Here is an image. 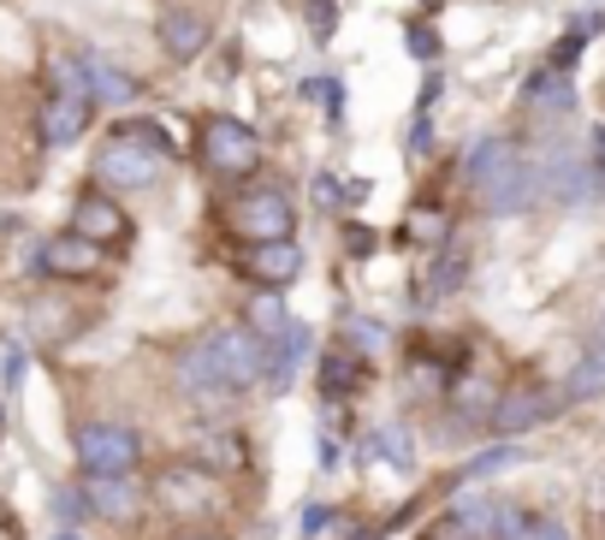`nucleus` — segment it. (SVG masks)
I'll use <instances>...</instances> for the list:
<instances>
[{"mask_svg":"<svg viewBox=\"0 0 605 540\" xmlns=\"http://www.w3.org/2000/svg\"><path fill=\"white\" fill-rule=\"evenodd\" d=\"M463 179L481 191V202L493 214H516V209H535V202L546 196L540 191V160L523 149V143L511 137H486L469 149L463 160Z\"/></svg>","mask_w":605,"mask_h":540,"instance_id":"f257e3e1","label":"nucleus"},{"mask_svg":"<svg viewBox=\"0 0 605 540\" xmlns=\"http://www.w3.org/2000/svg\"><path fill=\"white\" fill-rule=\"evenodd\" d=\"M261 137L249 131L244 120H226V113H209V120L197 125V160H202V172L220 184H244V179H256L261 172Z\"/></svg>","mask_w":605,"mask_h":540,"instance_id":"f03ea898","label":"nucleus"},{"mask_svg":"<svg viewBox=\"0 0 605 540\" xmlns=\"http://www.w3.org/2000/svg\"><path fill=\"white\" fill-rule=\"evenodd\" d=\"M226 232L238 244H279L298 232V202H291L285 184H249L244 196H232Z\"/></svg>","mask_w":605,"mask_h":540,"instance_id":"7ed1b4c3","label":"nucleus"},{"mask_svg":"<svg viewBox=\"0 0 605 540\" xmlns=\"http://www.w3.org/2000/svg\"><path fill=\"white\" fill-rule=\"evenodd\" d=\"M523 529H528V517L516 505L493 499V493H469V499H457L434 522V540H516Z\"/></svg>","mask_w":605,"mask_h":540,"instance_id":"20e7f679","label":"nucleus"},{"mask_svg":"<svg viewBox=\"0 0 605 540\" xmlns=\"http://www.w3.org/2000/svg\"><path fill=\"white\" fill-rule=\"evenodd\" d=\"M155 499H160L167 517H179L184 529H197L202 517L220 510V481H214L209 463H167L160 481H155Z\"/></svg>","mask_w":605,"mask_h":540,"instance_id":"39448f33","label":"nucleus"},{"mask_svg":"<svg viewBox=\"0 0 605 540\" xmlns=\"http://www.w3.org/2000/svg\"><path fill=\"white\" fill-rule=\"evenodd\" d=\"M535 160H540V191H546V202L582 209V202L600 191V167L582 149H570V143H546Z\"/></svg>","mask_w":605,"mask_h":540,"instance_id":"423d86ee","label":"nucleus"},{"mask_svg":"<svg viewBox=\"0 0 605 540\" xmlns=\"http://www.w3.org/2000/svg\"><path fill=\"white\" fill-rule=\"evenodd\" d=\"M160 167H167V155L149 149V143H137V137H120V131H113L108 149L96 155V179L113 184V191H149V184L160 179Z\"/></svg>","mask_w":605,"mask_h":540,"instance_id":"0eeeda50","label":"nucleus"},{"mask_svg":"<svg viewBox=\"0 0 605 540\" xmlns=\"http://www.w3.org/2000/svg\"><path fill=\"white\" fill-rule=\"evenodd\" d=\"M143 458V440L125 428V421H90L78 434V463L90 475H131Z\"/></svg>","mask_w":605,"mask_h":540,"instance_id":"6e6552de","label":"nucleus"},{"mask_svg":"<svg viewBox=\"0 0 605 540\" xmlns=\"http://www.w3.org/2000/svg\"><path fill=\"white\" fill-rule=\"evenodd\" d=\"M209 350H214V362H220V374H226L232 392H244V386L261 381V339H256L249 327H220V333H209Z\"/></svg>","mask_w":605,"mask_h":540,"instance_id":"1a4fd4ad","label":"nucleus"},{"mask_svg":"<svg viewBox=\"0 0 605 540\" xmlns=\"http://www.w3.org/2000/svg\"><path fill=\"white\" fill-rule=\"evenodd\" d=\"M238 273H244V280H256V285H268V291H285L303 273V250L291 238H279V244H244V250H238Z\"/></svg>","mask_w":605,"mask_h":540,"instance_id":"9d476101","label":"nucleus"},{"mask_svg":"<svg viewBox=\"0 0 605 540\" xmlns=\"http://www.w3.org/2000/svg\"><path fill=\"white\" fill-rule=\"evenodd\" d=\"M90 108H96V95H83V90H54L48 101H42V143H48V149L78 143L83 131H90Z\"/></svg>","mask_w":605,"mask_h":540,"instance_id":"9b49d317","label":"nucleus"},{"mask_svg":"<svg viewBox=\"0 0 605 540\" xmlns=\"http://www.w3.org/2000/svg\"><path fill=\"white\" fill-rule=\"evenodd\" d=\"M309 345H315V333L303 320H291L279 339H261V381H268V392H285L298 381V362L309 357Z\"/></svg>","mask_w":605,"mask_h":540,"instance_id":"f8f14e48","label":"nucleus"},{"mask_svg":"<svg viewBox=\"0 0 605 540\" xmlns=\"http://www.w3.org/2000/svg\"><path fill=\"white\" fill-rule=\"evenodd\" d=\"M71 232H83L90 244L113 250V244H125V238H131V221H125V209H120L113 196L83 191V196H78V209H71Z\"/></svg>","mask_w":605,"mask_h":540,"instance_id":"ddd939ff","label":"nucleus"},{"mask_svg":"<svg viewBox=\"0 0 605 540\" xmlns=\"http://www.w3.org/2000/svg\"><path fill=\"white\" fill-rule=\"evenodd\" d=\"M42 273H54V280H90L101 273V244H90L83 232H60V238L42 244Z\"/></svg>","mask_w":605,"mask_h":540,"instance_id":"4468645a","label":"nucleus"},{"mask_svg":"<svg viewBox=\"0 0 605 540\" xmlns=\"http://www.w3.org/2000/svg\"><path fill=\"white\" fill-rule=\"evenodd\" d=\"M209 42H214L209 12H197V7H167L160 12V48H167L172 60H197Z\"/></svg>","mask_w":605,"mask_h":540,"instance_id":"2eb2a0df","label":"nucleus"},{"mask_svg":"<svg viewBox=\"0 0 605 540\" xmlns=\"http://www.w3.org/2000/svg\"><path fill=\"white\" fill-rule=\"evenodd\" d=\"M179 386H184L197 404H220V398H232V386H226V374H220V362H214L209 339L190 345L184 357H179Z\"/></svg>","mask_w":605,"mask_h":540,"instance_id":"dca6fc26","label":"nucleus"},{"mask_svg":"<svg viewBox=\"0 0 605 540\" xmlns=\"http://www.w3.org/2000/svg\"><path fill=\"white\" fill-rule=\"evenodd\" d=\"M558 410V398L552 392H540V386H516L498 398V410H493V434H528L540 416H552Z\"/></svg>","mask_w":605,"mask_h":540,"instance_id":"f3484780","label":"nucleus"},{"mask_svg":"<svg viewBox=\"0 0 605 540\" xmlns=\"http://www.w3.org/2000/svg\"><path fill=\"white\" fill-rule=\"evenodd\" d=\"M463 280H469V244L446 238V244L434 250V268H427V280H422L416 297H422V303H446Z\"/></svg>","mask_w":605,"mask_h":540,"instance_id":"a211bd4d","label":"nucleus"},{"mask_svg":"<svg viewBox=\"0 0 605 540\" xmlns=\"http://www.w3.org/2000/svg\"><path fill=\"white\" fill-rule=\"evenodd\" d=\"M83 493H90V505L101 510V517H113V522H131V517H137V505H143V493H137V481H131V475H90V481H83Z\"/></svg>","mask_w":605,"mask_h":540,"instance_id":"6ab92c4d","label":"nucleus"},{"mask_svg":"<svg viewBox=\"0 0 605 540\" xmlns=\"http://www.w3.org/2000/svg\"><path fill=\"white\" fill-rule=\"evenodd\" d=\"M197 451H202V463H209L214 475H244V470H249V446H244L238 428H209V434H197Z\"/></svg>","mask_w":605,"mask_h":540,"instance_id":"aec40b11","label":"nucleus"},{"mask_svg":"<svg viewBox=\"0 0 605 540\" xmlns=\"http://www.w3.org/2000/svg\"><path fill=\"white\" fill-rule=\"evenodd\" d=\"M523 101L540 113V120H558V113H570L575 108V90H570V71H535V78L523 83Z\"/></svg>","mask_w":605,"mask_h":540,"instance_id":"412c9836","label":"nucleus"},{"mask_svg":"<svg viewBox=\"0 0 605 540\" xmlns=\"http://www.w3.org/2000/svg\"><path fill=\"white\" fill-rule=\"evenodd\" d=\"M368 381V357H357V350H327V362H321V392L327 398H357Z\"/></svg>","mask_w":605,"mask_h":540,"instance_id":"4be33fe9","label":"nucleus"},{"mask_svg":"<svg viewBox=\"0 0 605 540\" xmlns=\"http://www.w3.org/2000/svg\"><path fill=\"white\" fill-rule=\"evenodd\" d=\"M498 398H505V392L475 381V374H457L451 381V416H463V421H493Z\"/></svg>","mask_w":605,"mask_h":540,"instance_id":"5701e85b","label":"nucleus"},{"mask_svg":"<svg viewBox=\"0 0 605 540\" xmlns=\"http://www.w3.org/2000/svg\"><path fill=\"white\" fill-rule=\"evenodd\" d=\"M83 71H90V95L108 101V108H131L137 101V78H125L120 66H108L101 54H83Z\"/></svg>","mask_w":605,"mask_h":540,"instance_id":"b1692460","label":"nucleus"},{"mask_svg":"<svg viewBox=\"0 0 605 540\" xmlns=\"http://www.w3.org/2000/svg\"><path fill=\"white\" fill-rule=\"evenodd\" d=\"M605 392V339L600 345H587L582 350V362L570 369V381H564V404H587V398H600Z\"/></svg>","mask_w":605,"mask_h":540,"instance_id":"393cba45","label":"nucleus"},{"mask_svg":"<svg viewBox=\"0 0 605 540\" xmlns=\"http://www.w3.org/2000/svg\"><path fill=\"white\" fill-rule=\"evenodd\" d=\"M244 327L256 333V339H279V333L291 327V315H285V297H279V291H268V285H261L256 297L244 303Z\"/></svg>","mask_w":605,"mask_h":540,"instance_id":"a878e982","label":"nucleus"},{"mask_svg":"<svg viewBox=\"0 0 605 540\" xmlns=\"http://www.w3.org/2000/svg\"><path fill=\"white\" fill-rule=\"evenodd\" d=\"M404 238H410V244H427V250H439V244L451 238V214L439 209V202H416V209L404 214Z\"/></svg>","mask_w":605,"mask_h":540,"instance_id":"bb28decb","label":"nucleus"},{"mask_svg":"<svg viewBox=\"0 0 605 540\" xmlns=\"http://www.w3.org/2000/svg\"><path fill=\"white\" fill-rule=\"evenodd\" d=\"M345 350H357V357H374L380 345H386V327L380 320H368V315H345Z\"/></svg>","mask_w":605,"mask_h":540,"instance_id":"cd10ccee","label":"nucleus"},{"mask_svg":"<svg viewBox=\"0 0 605 540\" xmlns=\"http://www.w3.org/2000/svg\"><path fill=\"white\" fill-rule=\"evenodd\" d=\"M374 451L386 463H397V470H410V458H416V446H410V428H380L374 434Z\"/></svg>","mask_w":605,"mask_h":540,"instance_id":"c85d7f7f","label":"nucleus"},{"mask_svg":"<svg viewBox=\"0 0 605 540\" xmlns=\"http://www.w3.org/2000/svg\"><path fill=\"white\" fill-rule=\"evenodd\" d=\"M120 137H137V143H149V149L172 155V137H167V125H155V120H125V125H120Z\"/></svg>","mask_w":605,"mask_h":540,"instance_id":"c756f323","label":"nucleus"},{"mask_svg":"<svg viewBox=\"0 0 605 540\" xmlns=\"http://www.w3.org/2000/svg\"><path fill=\"white\" fill-rule=\"evenodd\" d=\"M309 101H321L327 120H345V83H338V78H315V83H309Z\"/></svg>","mask_w":605,"mask_h":540,"instance_id":"7c9ffc66","label":"nucleus"},{"mask_svg":"<svg viewBox=\"0 0 605 540\" xmlns=\"http://www.w3.org/2000/svg\"><path fill=\"white\" fill-rule=\"evenodd\" d=\"M516 458H523V451H511V446H498V451H481V458L469 463V470L457 475V481H481V475H493V470H511Z\"/></svg>","mask_w":605,"mask_h":540,"instance_id":"2f4dec72","label":"nucleus"},{"mask_svg":"<svg viewBox=\"0 0 605 540\" xmlns=\"http://www.w3.org/2000/svg\"><path fill=\"white\" fill-rule=\"evenodd\" d=\"M404 42H410V60H422V66H439V36L427 31V24H410V31H404Z\"/></svg>","mask_w":605,"mask_h":540,"instance_id":"473e14b6","label":"nucleus"},{"mask_svg":"<svg viewBox=\"0 0 605 540\" xmlns=\"http://www.w3.org/2000/svg\"><path fill=\"white\" fill-rule=\"evenodd\" d=\"M338 31V0H309V36L327 42Z\"/></svg>","mask_w":605,"mask_h":540,"instance_id":"72a5a7b5","label":"nucleus"},{"mask_svg":"<svg viewBox=\"0 0 605 540\" xmlns=\"http://www.w3.org/2000/svg\"><path fill=\"white\" fill-rule=\"evenodd\" d=\"M345 250L362 261V256H374V250H380V238H374V232H368L362 221H350V226H345Z\"/></svg>","mask_w":605,"mask_h":540,"instance_id":"f704fd0d","label":"nucleus"},{"mask_svg":"<svg viewBox=\"0 0 605 540\" xmlns=\"http://www.w3.org/2000/svg\"><path fill=\"white\" fill-rule=\"evenodd\" d=\"M575 60H582V31H570V36L552 48V71H575Z\"/></svg>","mask_w":605,"mask_h":540,"instance_id":"c9c22d12","label":"nucleus"},{"mask_svg":"<svg viewBox=\"0 0 605 540\" xmlns=\"http://www.w3.org/2000/svg\"><path fill=\"white\" fill-rule=\"evenodd\" d=\"M516 540H570V535H564V522H558V517H528V529Z\"/></svg>","mask_w":605,"mask_h":540,"instance_id":"e433bc0d","label":"nucleus"},{"mask_svg":"<svg viewBox=\"0 0 605 540\" xmlns=\"http://www.w3.org/2000/svg\"><path fill=\"white\" fill-rule=\"evenodd\" d=\"M315 202H321V209H338V202H350V191L333 179V172H321V179H315Z\"/></svg>","mask_w":605,"mask_h":540,"instance_id":"4c0bfd02","label":"nucleus"},{"mask_svg":"<svg viewBox=\"0 0 605 540\" xmlns=\"http://www.w3.org/2000/svg\"><path fill=\"white\" fill-rule=\"evenodd\" d=\"M410 155H434V125H427V113H416V125H410Z\"/></svg>","mask_w":605,"mask_h":540,"instance_id":"58836bf2","label":"nucleus"},{"mask_svg":"<svg viewBox=\"0 0 605 540\" xmlns=\"http://www.w3.org/2000/svg\"><path fill=\"white\" fill-rule=\"evenodd\" d=\"M333 522H338V510H321V505H309V510H303V535H309V540H315V535H327Z\"/></svg>","mask_w":605,"mask_h":540,"instance_id":"ea45409f","label":"nucleus"},{"mask_svg":"<svg viewBox=\"0 0 605 540\" xmlns=\"http://www.w3.org/2000/svg\"><path fill=\"white\" fill-rule=\"evenodd\" d=\"M587 143H594V149H587V160H594L600 179H605V125H594V137H587Z\"/></svg>","mask_w":605,"mask_h":540,"instance_id":"a19ab883","label":"nucleus"},{"mask_svg":"<svg viewBox=\"0 0 605 540\" xmlns=\"http://www.w3.org/2000/svg\"><path fill=\"white\" fill-rule=\"evenodd\" d=\"M24 381V357H19V350H7V386H19Z\"/></svg>","mask_w":605,"mask_h":540,"instance_id":"79ce46f5","label":"nucleus"},{"mask_svg":"<svg viewBox=\"0 0 605 540\" xmlns=\"http://www.w3.org/2000/svg\"><path fill=\"white\" fill-rule=\"evenodd\" d=\"M54 510H60V517L71 522V517H78V499H71V493H54Z\"/></svg>","mask_w":605,"mask_h":540,"instance_id":"37998d69","label":"nucleus"},{"mask_svg":"<svg viewBox=\"0 0 605 540\" xmlns=\"http://www.w3.org/2000/svg\"><path fill=\"white\" fill-rule=\"evenodd\" d=\"M172 540H214V535H202V529H184V535H172Z\"/></svg>","mask_w":605,"mask_h":540,"instance_id":"c03bdc74","label":"nucleus"},{"mask_svg":"<svg viewBox=\"0 0 605 540\" xmlns=\"http://www.w3.org/2000/svg\"><path fill=\"white\" fill-rule=\"evenodd\" d=\"M54 540H78V529H60V535H54Z\"/></svg>","mask_w":605,"mask_h":540,"instance_id":"a18cd8bd","label":"nucleus"},{"mask_svg":"<svg viewBox=\"0 0 605 540\" xmlns=\"http://www.w3.org/2000/svg\"><path fill=\"white\" fill-rule=\"evenodd\" d=\"M600 191H605V179H600Z\"/></svg>","mask_w":605,"mask_h":540,"instance_id":"49530a36","label":"nucleus"},{"mask_svg":"<svg viewBox=\"0 0 605 540\" xmlns=\"http://www.w3.org/2000/svg\"><path fill=\"white\" fill-rule=\"evenodd\" d=\"M427 540H434V535H427Z\"/></svg>","mask_w":605,"mask_h":540,"instance_id":"de8ad7c7","label":"nucleus"}]
</instances>
